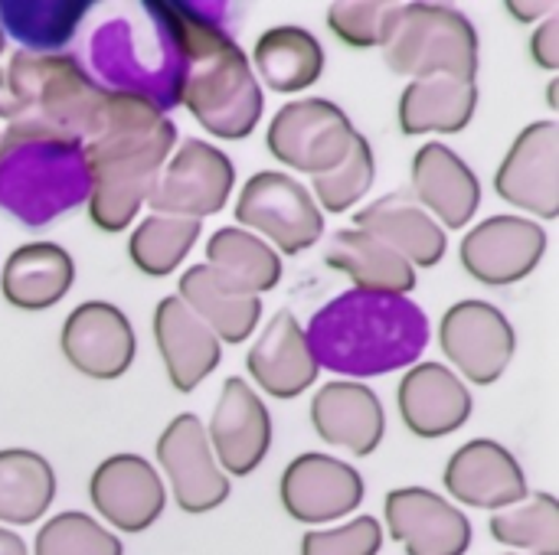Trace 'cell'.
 Returning <instances> with one entry per match:
<instances>
[{"mask_svg":"<svg viewBox=\"0 0 559 555\" xmlns=\"http://www.w3.org/2000/svg\"><path fill=\"white\" fill-rule=\"evenodd\" d=\"M203 222L180 219V216H157L151 213L141 219L131 232L128 255L134 268L147 278H167L180 268V262L190 255V249L200 239Z\"/></svg>","mask_w":559,"mask_h":555,"instance_id":"e575fe53","label":"cell"},{"mask_svg":"<svg viewBox=\"0 0 559 555\" xmlns=\"http://www.w3.org/2000/svg\"><path fill=\"white\" fill-rule=\"evenodd\" d=\"M380 49L386 65L413 82L432 75L475 82L481 69L478 29L449 3H396Z\"/></svg>","mask_w":559,"mask_h":555,"instance_id":"52a82bcc","label":"cell"},{"mask_svg":"<svg viewBox=\"0 0 559 555\" xmlns=\"http://www.w3.org/2000/svg\"><path fill=\"white\" fill-rule=\"evenodd\" d=\"M518 20H524V23H531V20H537V16H544V13H554L557 7L554 3H518V0H511V3H504Z\"/></svg>","mask_w":559,"mask_h":555,"instance_id":"b9f144b4","label":"cell"},{"mask_svg":"<svg viewBox=\"0 0 559 555\" xmlns=\"http://www.w3.org/2000/svg\"><path fill=\"white\" fill-rule=\"evenodd\" d=\"M233 183H236L233 160L216 144L190 137L160 167L147 193V206L157 216H180L200 222L226 206Z\"/></svg>","mask_w":559,"mask_h":555,"instance_id":"30bf717a","label":"cell"},{"mask_svg":"<svg viewBox=\"0 0 559 555\" xmlns=\"http://www.w3.org/2000/svg\"><path fill=\"white\" fill-rule=\"evenodd\" d=\"M92 177L82 141L33 121L0 131V209L26 229L88 203Z\"/></svg>","mask_w":559,"mask_h":555,"instance_id":"5b68a950","label":"cell"},{"mask_svg":"<svg viewBox=\"0 0 559 555\" xmlns=\"http://www.w3.org/2000/svg\"><path fill=\"white\" fill-rule=\"evenodd\" d=\"M278 497L292 520L324 527L350 517L364 504V478L341 458L308 451L285 468Z\"/></svg>","mask_w":559,"mask_h":555,"instance_id":"4fadbf2b","label":"cell"},{"mask_svg":"<svg viewBox=\"0 0 559 555\" xmlns=\"http://www.w3.org/2000/svg\"><path fill=\"white\" fill-rule=\"evenodd\" d=\"M396 13V3H383V0H341L331 3L328 10V26L331 33L354 46V49H370L380 46L386 36V26Z\"/></svg>","mask_w":559,"mask_h":555,"instance_id":"f35d334b","label":"cell"},{"mask_svg":"<svg viewBox=\"0 0 559 555\" xmlns=\"http://www.w3.org/2000/svg\"><path fill=\"white\" fill-rule=\"evenodd\" d=\"M439 343L449 363H455L468 383L491 386L511 366L518 337L501 307L468 298L445 311L439 324Z\"/></svg>","mask_w":559,"mask_h":555,"instance_id":"8fae6325","label":"cell"},{"mask_svg":"<svg viewBox=\"0 0 559 555\" xmlns=\"http://www.w3.org/2000/svg\"><path fill=\"white\" fill-rule=\"evenodd\" d=\"M249 376L272 399H295L314 386L321 366L308 347L305 327L292 311H278L262 330L255 347L246 357Z\"/></svg>","mask_w":559,"mask_h":555,"instance_id":"d4e9b609","label":"cell"},{"mask_svg":"<svg viewBox=\"0 0 559 555\" xmlns=\"http://www.w3.org/2000/svg\"><path fill=\"white\" fill-rule=\"evenodd\" d=\"M88 500L118 533H144L160 520L167 487L154 464L141 455H111L92 471Z\"/></svg>","mask_w":559,"mask_h":555,"instance_id":"2e32d148","label":"cell"},{"mask_svg":"<svg viewBox=\"0 0 559 555\" xmlns=\"http://www.w3.org/2000/svg\"><path fill=\"white\" fill-rule=\"evenodd\" d=\"M547 252V229L524 216H491L462 239L465 272L491 288L524 281Z\"/></svg>","mask_w":559,"mask_h":555,"instance_id":"5bb4252c","label":"cell"},{"mask_svg":"<svg viewBox=\"0 0 559 555\" xmlns=\"http://www.w3.org/2000/svg\"><path fill=\"white\" fill-rule=\"evenodd\" d=\"M390 536L406 555H465L472 546L468 517L426 487H396L383 504Z\"/></svg>","mask_w":559,"mask_h":555,"instance_id":"ffe728a7","label":"cell"},{"mask_svg":"<svg viewBox=\"0 0 559 555\" xmlns=\"http://www.w3.org/2000/svg\"><path fill=\"white\" fill-rule=\"evenodd\" d=\"M236 222L246 232H262L285 255H301L324 236V213L314 196L282 170H262L246 180L236 200Z\"/></svg>","mask_w":559,"mask_h":555,"instance_id":"ba28073f","label":"cell"},{"mask_svg":"<svg viewBox=\"0 0 559 555\" xmlns=\"http://www.w3.org/2000/svg\"><path fill=\"white\" fill-rule=\"evenodd\" d=\"M0 555H29V550H26V543L13 530L0 527Z\"/></svg>","mask_w":559,"mask_h":555,"instance_id":"7bdbcfd3","label":"cell"},{"mask_svg":"<svg viewBox=\"0 0 559 555\" xmlns=\"http://www.w3.org/2000/svg\"><path fill=\"white\" fill-rule=\"evenodd\" d=\"M105 101L108 92H102L72 56L16 49L0 62V118L7 124L33 121L85 144Z\"/></svg>","mask_w":559,"mask_h":555,"instance_id":"8992f818","label":"cell"},{"mask_svg":"<svg viewBox=\"0 0 559 555\" xmlns=\"http://www.w3.org/2000/svg\"><path fill=\"white\" fill-rule=\"evenodd\" d=\"M508 555H521V553H508Z\"/></svg>","mask_w":559,"mask_h":555,"instance_id":"f6af8a7d","label":"cell"},{"mask_svg":"<svg viewBox=\"0 0 559 555\" xmlns=\"http://www.w3.org/2000/svg\"><path fill=\"white\" fill-rule=\"evenodd\" d=\"M56 500L52 464L29 448L0 451V523L29 527Z\"/></svg>","mask_w":559,"mask_h":555,"instance_id":"836d02e7","label":"cell"},{"mask_svg":"<svg viewBox=\"0 0 559 555\" xmlns=\"http://www.w3.org/2000/svg\"><path fill=\"white\" fill-rule=\"evenodd\" d=\"M92 82L102 92L174 111L183 95L187 59L167 0H141L105 16L88 39ZM85 69V72H88Z\"/></svg>","mask_w":559,"mask_h":555,"instance_id":"277c9868","label":"cell"},{"mask_svg":"<svg viewBox=\"0 0 559 555\" xmlns=\"http://www.w3.org/2000/svg\"><path fill=\"white\" fill-rule=\"evenodd\" d=\"M72 281L75 262L56 242H26L13 249L0 272V291L20 311H46L59 304Z\"/></svg>","mask_w":559,"mask_h":555,"instance_id":"4316f807","label":"cell"},{"mask_svg":"<svg viewBox=\"0 0 559 555\" xmlns=\"http://www.w3.org/2000/svg\"><path fill=\"white\" fill-rule=\"evenodd\" d=\"M183 59V95L180 105L197 118L203 131L223 141H242L262 121V85L233 39L219 3H190V0H167Z\"/></svg>","mask_w":559,"mask_h":555,"instance_id":"3957f363","label":"cell"},{"mask_svg":"<svg viewBox=\"0 0 559 555\" xmlns=\"http://www.w3.org/2000/svg\"><path fill=\"white\" fill-rule=\"evenodd\" d=\"M206 442L226 478H249L265 461L272 448V415L246 379H226L206 429Z\"/></svg>","mask_w":559,"mask_h":555,"instance_id":"ac0fdd59","label":"cell"},{"mask_svg":"<svg viewBox=\"0 0 559 555\" xmlns=\"http://www.w3.org/2000/svg\"><path fill=\"white\" fill-rule=\"evenodd\" d=\"M305 337L321 370L354 383L416 366L429 347V317L403 294L350 288L311 317Z\"/></svg>","mask_w":559,"mask_h":555,"instance_id":"7a4b0ae2","label":"cell"},{"mask_svg":"<svg viewBox=\"0 0 559 555\" xmlns=\"http://www.w3.org/2000/svg\"><path fill=\"white\" fill-rule=\"evenodd\" d=\"M495 190L511 206L534 213L537 219L559 216V124L534 121L527 124L511 150L504 154Z\"/></svg>","mask_w":559,"mask_h":555,"instance_id":"e0dca14e","label":"cell"},{"mask_svg":"<svg viewBox=\"0 0 559 555\" xmlns=\"http://www.w3.org/2000/svg\"><path fill=\"white\" fill-rule=\"evenodd\" d=\"M400 419L416 438H445L472 419V393L442 363H416L400 389Z\"/></svg>","mask_w":559,"mask_h":555,"instance_id":"7402d4cb","label":"cell"},{"mask_svg":"<svg viewBox=\"0 0 559 555\" xmlns=\"http://www.w3.org/2000/svg\"><path fill=\"white\" fill-rule=\"evenodd\" d=\"M88 10V0H0V29L20 49L49 56L75 36Z\"/></svg>","mask_w":559,"mask_h":555,"instance_id":"1f68e13d","label":"cell"},{"mask_svg":"<svg viewBox=\"0 0 559 555\" xmlns=\"http://www.w3.org/2000/svg\"><path fill=\"white\" fill-rule=\"evenodd\" d=\"M324 262L337 272H344L360 291H380V294H403L416 288V268L393 252L386 242L364 229H341L334 232Z\"/></svg>","mask_w":559,"mask_h":555,"instance_id":"f546056e","label":"cell"},{"mask_svg":"<svg viewBox=\"0 0 559 555\" xmlns=\"http://www.w3.org/2000/svg\"><path fill=\"white\" fill-rule=\"evenodd\" d=\"M206 268L213 281L233 294L259 298L282 281V258L259 236L226 226L206 242Z\"/></svg>","mask_w":559,"mask_h":555,"instance_id":"83f0119b","label":"cell"},{"mask_svg":"<svg viewBox=\"0 0 559 555\" xmlns=\"http://www.w3.org/2000/svg\"><path fill=\"white\" fill-rule=\"evenodd\" d=\"M157 464L164 468L174 500L183 514H210L229 497V478L213 458L206 429L197 415H177L157 438Z\"/></svg>","mask_w":559,"mask_h":555,"instance_id":"7c38bea8","label":"cell"},{"mask_svg":"<svg viewBox=\"0 0 559 555\" xmlns=\"http://www.w3.org/2000/svg\"><path fill=\"white\" fill-rule=\"evenodd\" d=\"M383 550V527L373 517H354L334 530H311L301 540V555H377Z\"/></svg>","mask_w":559,"mask_h":555,"instance_id":"ab89813d","label":"cell"},{"mask_svg":"<svg viewBox=\"0 0 559 555\" xmlns=\"http://www.w3.org/2000/svg\"><path fill=\"white\" fill-rule=\"evenodd\" d=\"M413 200L442 229H465L481 206V180L452 147L429 141L413 157Z\"/></svg>","mask_w":559,"mask_h":555,"instance_id":"44dd1931","label":"cell"},{"mask_svg":"<svg viewBox=\"0 0 559 555\" xmlns=\"http://www.w3.org/2000/svg\"><path fill=\"white\" fill-rule=\"evenodd\" d=\"M531 56H534V62L540 65V69H547V72H554L559 65V16L557 13H550L540 26H537V33H534V39H531Z\"/></svg>","mask_w":559,"mask_h":555,"instance_id":"60d3db41","label":"cell"},{"mask_svg":"<svg viewBox=\"0 0 559 555\" xmlns=\"http://www.w3.org/2000/svg\"><path fill=\"white\" fill-rule=\"evenodd\" d=\"M154 340L177 393H193L223 360V343L216 334L180 301L164 298L154 307Z\"/></svg>","mask_w":559,"mask_h":555,"instance_id":"cb8c5ba5","label":"cell"},{"mask_svg":"<svg viewBox=\"0 0 559 555\" xmlns=\"http://www.w3.org/2000/svg\"><path fill=\"white\" fill-rule=\"evenodd\" d=\"M311 425L321 442L347 448L357 458H367L380 448L386 432V415L380 396L350 379H334L318 389L311 399Z\"/></svg>","mask_w":559,"mask_h":555,"instance_id":"603a6c76","label":"cell"},{"mask_svg":"<svg viewBox=\"0 0 559 555\" xmlns=\"http://www.w3.org/2000/svg\"><path fill=\"white\" fill-rule=\"evenodd\" d=\"M3 49H7V36H3V29H0V56H3Z\"/></svg>","mask_w":559,"mask_h":555,"instance_id":"ee69618b","label":"cell"},{"mask_svg":"<svg viewBox=\"0 0 559 555\" xmlns=\"http://www.w3.org/2000/svg\"><path fill=\"white\" fill-rule=\"evenodd\" d=\"M262 82L278 95L308 92L324 75V46L305 26H272L255 39L252 62Z\"/></svg>","mask_w":559,"mask_h":555,"instance_id":"4dcf8cb0","label":"cell"},{"mask_svg":"<svg viewBox=\"0 0 559 555\" xmlns=\"http://www.w3.org/2000/svg\"><path fill=\"white\" fill-rule=\"evenodd\" d=\"M478 108V82H459L449 75L416 79L400 98V128L409 137L419 134H459L472 124Z\"/></svg>","mask_w":559,"mask_h":555,"instance_id":"f1b7e54d","label":"cell"},{"mask_svg":"<svg viewBox=\"0 0 559 555\" xmlns=\"http://www.w3.org/2000/svg\"><path fill=\"white\" fill-rule=\"evenodd\" d=\"M442 484L455 504L495 514L531 497L521 461L501 442L491 438H475L462 445L449 458Z\"/></svg>","mask_w":559,"mask_h":555,"instance_id":"d6986e66","label":"cell"},{"mask_svg":"<svg viewBox=\"0 0 559 555\" xmlns=\"http://www.w3.org/2000/svg\"><path fill=\"white\" fill-rule=\"evenodd\" d=\"M491 536L527 555H559V504L554 494H531L527 500L491 517Z\"/></svg>","mask_w":559,"mask_h":555,"instance_id":"d590c367","label":"cell"},{"mask_svg":"<svg viewBox=\"0 0 559 555\" xmlns=\"http://www.w3.org/2000/svg\"><path fill=\"white\" fill-rule=\"evenodd\" d=\"M177 288V298L216 334L219 343H242L262 321V301L219 288L206 265L187 268Z\"/></svg>","mask_w":559,"mask_h":555,"instance_id":"d6a6232c","label":"cell"},{"mask_svg":"<svg viewBox=\"0 0 559 555\" xmlns=\"http://www.w3.org/2000/svg\"><path fill=\"white\" fill-rule=\"evenodd\" d=\"M357 131L344 108L328 98H298L275 111L265 147L269 154L298 173H331L350 150Z\"/></svg>","mask_w":559,"mask_h":555,"instance_id":"9c48e42d","label":"cell"},{"mask_svg":"<svg viewBox=\"0 0 559 555\" xmlns=\"http://www.w3.org/2000/svg\"><path fill=\"white\" fill-rule=\"evenodd\" d=\"M59 347L72 370L98 383L121 379L138 353L131 321L124 317L121 307L108 301L79 304L62 324Z\"/></svg>","mask_w":559,"mask_h":555,"instance_id":"9a60e30c","label":"cell"},{"mask_svg":"<svg viewBox=\"0 0 559 555\" xmlns=\"http://www.w3.org/2000/svg\"><path fill=\"white\" fill-rule=\"evenodd\" d=\"M121 540L79 510L56 514L36 533L33 555H121Z\"/></svg>","mask_w":559,"mask_h":555,"instance_id":"74e56055","label":"cell"},{"mask_svg":"<svg viewBox=\"0 0 559 555\" xmlns=\"http://www.w3.org/2000/svg\"><path fill=\"white\" fill-rule=\"evenodd\" d=\"M354 229L377 236L393 252H400L413 268L439 265L449 249L445 229L409 193H390L373 200L354 216Z\"/></svg>","mask_w":559,"mask_h":555,"instance_id":"484cf974","label":"cell"},{"mask_svg":"<svg viewBox=\"0 0 559 555\" xmlns=\"http://www.w3.org/2000/svg\"><path fill=\"white\" fill-rule=\"evenodd\" d=\"M88 216L102 232H121L138 219L147 193L177 147V124L147 101L111 95L88 134Z\"/></svg>","mask_w":559,"mask_h":555,"instance_id":"6da1fadb","label":"cell"},{"mask_svg":"<svg viewBox=\"0 0 559 555\" xmlns=\"http://www.w3.org/2000/svg\"><path fill=\"white\" fill-rule=\"evenodd\" d=\"M373 177H377V160H373L370 141L364 134H357L350 150H347V157L331 173L314 177L311 190H314L318 209H324V213H347L350 206H357L370 193Z\"/></svg>","mask_w":559,"mask_h":555,"instance_id":"8d00e7d4","label":"cell"}]
</instances>
